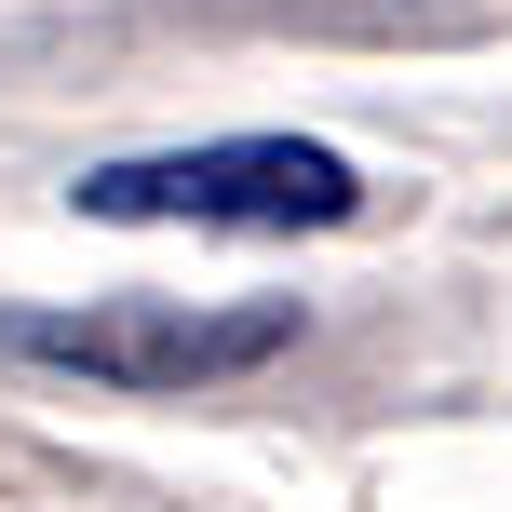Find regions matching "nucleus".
<instances>
[{"label":"nucleus","instance_id":"obj_1","mask_svg":"<svg viewBox=\"0 0 512 512\" xmlns=\"http://www.w3.org/2000/svg\"><path fill=\"white\" fill-rule=\"evenodd\" d=\"M68 203L108 230H337V216H364V176L310 135H203V149L95 162Z\"/></svg>","mask_w":512,"mask_h":512},{"label":"nucleus","instance_id":"obj_2","mask_svg":"<svg viewBox=\"0 0 512 512\" xmlns=\"http://www.w3.org/2000/svg\"><path fill=\"white\" fill-rule=\"evenodd\" d=\"M0 351L68 364L108 391H203V378H256L270 351H297V310H203V297H81V310H0Z\"/></svg>","mask_w":512,"mask_h":512}]
</instances>
